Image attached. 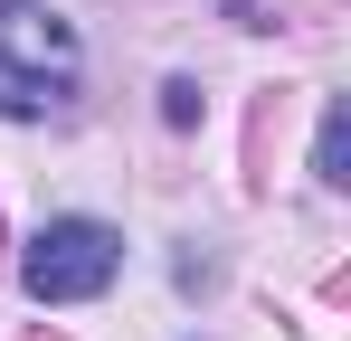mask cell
Masks as SVG:
<instances>
[{
  "label": "cell",
  "instance_id": "cell-4",
  "mask_svg": "<svg viewBox=\"0 0 351 341\" xmlns=\"http://www.w3.org/2000/svg\"><path fill=\"white\" fill-rule=\"evenodd\" d=\"M162 114H171V123H199V86L171 76V86H162Z\"/></svg>",
  "mask_w": 351,
  "mask_h": 341
},
{
  "label": "cell",
  "instance_id": "cell-1",
  "mask_svg": "<svg viewBox=\"0 0 351 341\" xmlns=\"http://www.w3.org/2000/svg\"><path fill=\"white\" fill-rule=\"evenodd\" d=\"M76 29H66L48 0H0V114L10 123H38V114L76 105Z\"/></svg>",
  "mask_w": 351,
  "mask_h": 341
},
{
  "label": "cell",
  "instance_id": "cell-2",
  "mask_svg": "<svg viewBox=\"0 0 351 341\" xmlns=\"http://www.w3.org/2000/svg\"><path fill=\"white\" fill-rule=\"evenodd\" d=\"M123 266V237L105 218H48L29 237V256H19V284L38 294V303H86V294H105Z\"/></svg>",
  "mask_w": 351,
  "mask_h": 341
},
{
  "label": "cell",
  "instance_id": "cell-3",
  "mask_svg": "<svg viewBox=\"0 0 351 341\" xmlns=\"http://www.w3.org/2000/svg\"><path fill=\"white\" fill-rule=\"evenodd\" d=\"M313 170H323V190H342L351 180V114L323 105V133H313Z\"/></svg>",
  "mask_w": 351,
  "mask_h": 341
}]
</instances>
